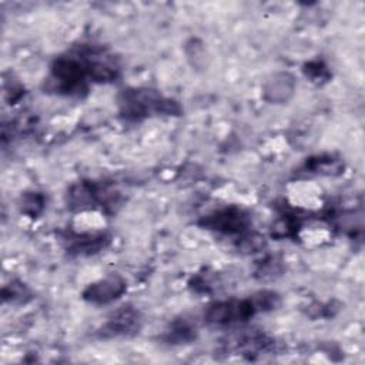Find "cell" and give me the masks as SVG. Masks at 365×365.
I'll list each match as a JSON object with an SVG mask.
<instances>
[{"label":"cell","mask_w":365,"mask_h":365,"mask_svg":"<svg viewBox=\"0 0 365 365\" xmlns=\"http://www.w3.org/2000/svg\"><path fill=\"white\" fill-rule=\"evenodd\" d=\"M278 304V295L275 292H259L248 299H230L211 305L207 311V321L210 324H231L237 321H245L258 311H267L275 308Z\"/></svg>","instance_id":"obj_1"},{"label":"cell","mask_w":365,"mask_h":365,"mask_svg":"<svg viewBox=\"0 0 365 365\" xmlns=\"http://www.w3.org/2000/svg\"><path fill=\"white\" fill-rule=\"evenodd\" d=\"M174 103L163 100L161 96L151 90H127L123 94L121 106L127 117L140 118L153 113H173Z\"/></svg>","instance_id":"obj_2"},{"label":"cell","mask_w":365,"mask_h":365,"mask_svg":"<svg viewBox=\"0 0 365 365\" xmlns=\"http://www.w3.org/2000/svg\"><path fill=\"white\" fill-rule=\"evenodd\" d=\"M125 291V281L120 275H108L93 282L83 292L84 299L93 304H108Z\"/></svg>","instance_id":"obj_3"},{"label":"cell","mask_w":365,"mask_h":365,"mask_svg":"<svg viewBox=\"0 0 365 365\" xmlns=\"http://www.w3.org/2000/svg\"><path fill=\"white\" fill-rule=\"evenodd\" d=\"M204 225L210 230L222 231L227 234L241 232L248 225V217L238 208H224L205 217Z\"/></svg>","instance_id":"obj_4"},{"label":"cell","mask_w":365,"mask_h":365,"mask_svg":"<svg viewBox=\"0 0 365 365\" xmlns=\"http://www.w3.org/2000/svg\"><path fill=\"white\" fill-rule=\"evenodd\" d=\"M295 88V80L288 73H277L264 86V97L271 103H285L291 98Z\"/></svg>","instance_id":"obj_5"},{"label":"cell","mask_w":365,"mask_h":365,"mask_svg":"<svg viewBox=\"0 0 365 365\" xmlns=\"http://www.w3.org/2000/svg\"><path fill=\"white\" fill-rule=\"evenodd\" d=\"M140 327L138 314L131 308H123L117 311L108 322L104 325V334L108 332L111 335H128L134 334Z\"/></svg>","instance_id":"obj_6"}]
</instances>
